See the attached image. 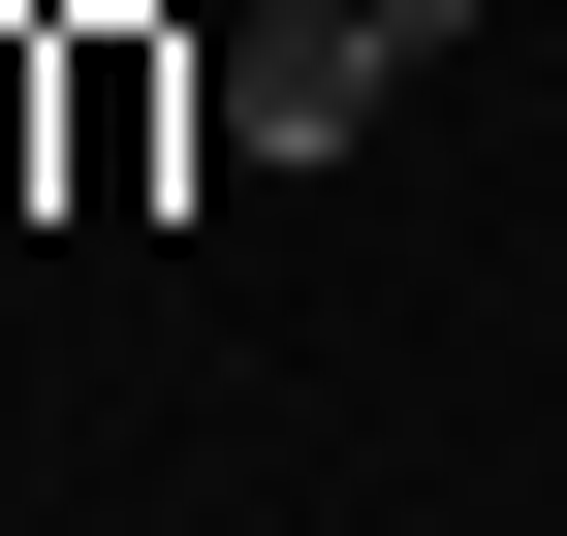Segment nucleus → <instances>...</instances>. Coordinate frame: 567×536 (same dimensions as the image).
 <instances>
[{
    "label": "nucleus",
    "mask_w": 567,
    "mask_h": 536,
    "mask_svg": "<svg viewBox=\"0 0 567 536\" xmlns=\"http://www.w3.org/2000/svg\"><path fill=\"white\" fill-rule=\"evenodd\" d=\"M32 32H63V221H158L189 126H221V63H189L158 0H32Z\"/></svg>",
    "instance_id": "1"
},
{
    "label": "nucleus",
    "mask_w": 567,
    "mask_h": 536,
    "mask_svg": "<svg viewBox=\"0 0 567 536\" xmlns=\"http://www.w3.org/2000/svg\"><path fill=\"white\" fill-rule=\"evenodd\" d=\"M410 63H442L410 0H252V32H221V158H347Z\"/></svg>",
    "instance_id": "2"
},
{
    "label": "nucleus",
    "mask_w": 567,
    "mask_h": 536,
    "mask_svg": "<svg viewBox=\"0 0 567 536\" xmlns=\"http://www.w3.org/2000/svg\"><path fill=\"white\" fill-rule=\"evenodd\" d=\"M410 32H473V0H410Z\"/></svg>",
    "instance_id": "3"
}]
</instances>
